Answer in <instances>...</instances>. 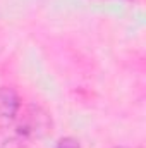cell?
<instances>
[{
  "mask_svg": "<svg viewBox=\"0 0 146 148\" xmlns=\"http://www.w3.org/2000/svg\"><path fill=\"white\" fill-rule=\"evenodd\" d=\"M21 110V100L14 88L2 86L0 88V131L9 129Z\"/></svg>",
  "mask_w": 146,
  "mask_h": 148,
  "instance_id": "obj_2",
  "label": "cell"
},
{
  "mask_svg": "<svg viewBox=\"0 0 146 148\" xmlns=\"http://www.w3.org/2000/svg\"><path fill=\"white\" fill-rule=\"evenodd\" d=\"M55 148H79V141L74 138H62Z\"/></svg>",
  "mask_w": 146,
  "mask_h": 148,
  "instance_id": "obj_3",
  "label": "cell"
},
{
  "mask_svg": "<svg viewBox=\"0 0 146 148\" xmlns=\"http://www.w3.org/2000/svg\"><path fill=\"white\" fill-rule=\"evenodd\" d=\"M16 121V136H19L24 143L43 138L52 127V119L48 112L38 105H28L21 115L17 114Z\"/></svg>",
  "mask_w": 146,
  "mask_h": 148,
  "instance_id": "obj_1",
  "label": "cell"
}]
</instances>
